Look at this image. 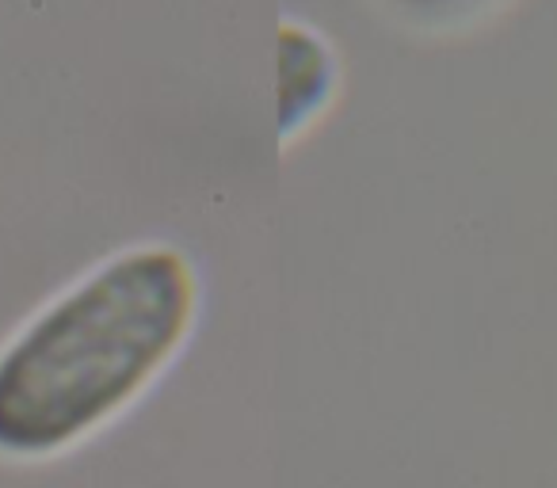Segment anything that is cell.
Wrapping results in <instances>:
<instances>
[{
  "label": "cell",
  "mask_w": 557,
  "mask_h": 488,
  "mask_svg": "<svg viewBox=\"0 0 557 488\" xmlns=\"http://www.w3.org/2000/svg\"><path fill=\"white\" fill-rule=\"evenodd\" d=\"M199 279L172 245H134L50 298L0 348V454L47 458L123 412L191 333Z\"/></svg>",
  "instance_id": "1"
},
{
  "label": "cell",
  "mask_w": 557,
  "mask_h": 488,
  "mask_svg": "<svg viewBox=\"0 0 557 488\" xmlns=\"http://www.w3.org/2000/svg\"><path fill=\"white\" fill-rule=\"evenodd\" d=\"M341 65L318 27L302 20L278 24L275 50V130L278 141H295L318 123L321 111L333 103Z\"/></svg>",
  "instance_id": "2"
},
{
  "label": "cell",
  "mask_w": 557,
  "mask_h": 488,
  "mask_svg": "<svg viewBox=\"0 0 557 488\" xmlns=\"http://www.w3.org/2000/svg\"><path fill=\"white\" fill-rule=\"evenodd\" d=\"M386 4L417 24H455V20L485 9L488 0H386Z\"/></svg>",
  "instance_id": "3"
}]
</instances>
